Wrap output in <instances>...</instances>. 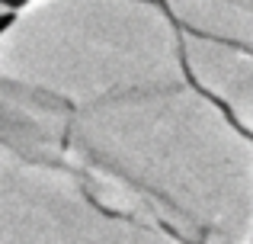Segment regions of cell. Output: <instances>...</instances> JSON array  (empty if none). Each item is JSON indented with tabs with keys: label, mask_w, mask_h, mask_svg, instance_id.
I'll use <instances>...</instances> for the list:
<instances>
[{
	"label": "cell",
	"mask_w": 253,
	"mask_h": 244,
	"mask_svg": "<svg viewBox=\"0 0 253 244\" xmlns=\"http://www.w3.org/2000/svg\"><path fill=\"white\" fill-rule=\"evenodd\" d=\"M10 16H13V13H0V29H3V26L10 23Z\"/></svg>",
	"instance_id": "7a4b0ae2"
},
{
	"label": "cell",
	"mask_w": 253,
	"mask_h": 244,
	"mask_svg": "<svg viewBox=\"0 0 253 244\" xmlns=\"http://www.w3.org/2000/svg\"><path fill=\"white\" fill-rule=\"evenodd\" d=\"M26 0H0V13H16Z\"/></svg>",
	"instance_id": "6da1fadb"
}]
</instances>
